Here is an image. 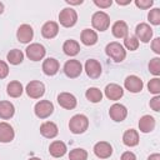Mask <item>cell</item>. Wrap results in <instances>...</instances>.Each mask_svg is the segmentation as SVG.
Wrapping results in <instances>:
<instances>
[{"instance_id": "7c38bea8", "label": "cell", "mask_w": 160, "mask_h": 160, "mask_svg": "<svg viewBox=\"0 0 160 160\" xmlns=\"http://www.w3.org/2000/svg\"><path fill=\"white\" fill-rule=\"evenodd\" d=\"M58 102H59V105L61 108L68 109V110H71V109H74L76 106V98L72 94L61 92L58 96Z\"/></svg>"}, {"instance_id": "ffe728a7", "label": "cell", "mask_w": 160, "mask_h": 160, "mask_svg": "<svg viewBox=\"0 0 160 160\" xmlns=\"http://www.w3.org/2000/svg\"><path fill=\"white\" fill-rule=\"evenodd\" d=\"M42 70L46 75H55L59 71V61L54 58H49L42 62Z\"/></svg>"}, {"instance_id": "8992f818", "label": "cell", "mask_w": 160, "mask_h": 160, "mask_svg": "<svg viewBox=\"0 0 160 160\" xmlns=\"http://www.w3.org/2000/svg\"><path fill=\"white\" fill-rule=\"evenodd\" d=\"M82 71V66H81V62L78 61V60H69L65 62L64 65V72L68 78H78Z\"/></svg>"}, {"instance_id": "ab89813d", "label": "cell", "mask_w": 160, "mask_h": 160, "mask_svg": "<svg viewBox=\"0 0 160 160\" xmlns=\"http://www.w3.org/2000/svg\"><path fill=\"white\" fill-rule=\"evenodd\" d=\"M151 48L156 54H160V38H155L151 42Z\"/></svg>"}, {"instance_id": "f6af8a7d", "label": "cell", "mask_w": 160, "mask_h": 160, "mask_svg": "<svg viewBox=\"0 0 160 160\" xmlns=\"http://www.w3.org/2000/svg\"><path fill=\"white\" fill-rule=\"evenodd\" d=\"M4 11V5H2V2H0V14Z\"/></svg>"}, {"instance_id": "30bf717a", "label": "cell", "mask_w": 160, "mask_h": 160, "mask_svg": "<svg viewBox=\"0 0 160 160\" xmlns=\"http://www.w3.org/2000/svg\"><path fill=\"white\" fill-rule=\"evenodd\" d=\"M94 152L100 159H108L112 154V148L106 141H99L94 146Z\"/></svg>"}, {"instance_id": "ac0fdd59", "label": "cell", "mask_w": 160, "mask_h": 160, "mask_svg": "<svg viewBox=\"0 0 160 160\" xmlns=\"http://www.w3.org/2000/svg\"><path fill=\"white\" fill-rule=\"evenodd\" d=\"M14 135V130L8 122H0V142H10Z\"/></svg>"}, {"instance_id": "f546056e", "label": "cell", "mask_w": 160, "mask_h": 160, "mask_svg": "<svg viewBox=\"0 0 160 160\" xmlns=\"http://www.w3.org/2000/svg\"><path fill=\"white\" fill-rule=\"evenodd\" d=\"M85 96H86V99H88L89 101H91V102H99V101H101V99H102V92H101L98 88H90V89L86 90Z\"/></svg>"}, {"instance_id": "277c9868", "label": "cell", "mask_w": 160, "mask_h": 160, "mask_svg": "<svg viewBox=\"0 0 160 160\" xmlns=\"http://www.w3.org/2000/svg\"><path fill=\"white\" fill-rule=\"evenodd\" d=\"M91 22H92V26L96 29V30H100V31H105L109 25H110V18L106 12L104 11H98L92 15L91 18Z\"/></svg>"}, {"instance_id": "74e56055", "label": "cell", "mask_w": 160, "mask_h": 160, "mask_svg": "<svg viewBox=\"0 0 160 160\" xmlns=\"http://www.w3.org/2000/svg\"><path fill=\"white\" fill-rule=\"evenodd\" d=\"M8 74H9V66H8V64L0 60V79L6 78Z\"/></svg>"}, {"instance_id": "8fae6325", "label": "cell", "mask_w": 160, "mask_h": 160, "mask_svg": "<svg viewBox=\"0 0 160 160\" xmlns=\"http://www.w3.org/2000/svg\"><path fill=\"white\" fill-rule=\"evenodd\" d=\"M85 71L88 74V76H90L91 79H96L100 76L101 74V65L98 60L95 59H89L85 64Z\"/></svg>"}, {"instance_id": "d6a6232c", "label": "cell", "mask_w": 160, "mask_h": 160, "mask_svg": "<svg viewBox=\"0 0 160 160\" xmlns=\"http://www.w3.org/2000/svg\"><path fill=\"white\" fill-rule=\"evenodd\" d=\"M149 70H150L151 74H154L156 76L160 74V59L159 58H154V59L150 60V62H149Z\"/></svg>"}, {"instance_id": "2e32d148", "label": "cell", "mask_w": 160, "mask_h": 160, "mask_svg": "<svg viewBox=\"0 0 160 160\" xmlns=\"http://www.w3.org/2000/svg\"><path fill=\"white\" fill-rule=\"evenodd\" d=\"M105 95L110 100H119L124 95V90L118 84H109L105 88Z\"/></svg>"}, {"instance_id": "5bb4252c", "label": "cell", "mask_w": 160, "mask_h": 160, "mask_svg": "<svg viewBox=\"0 0 160 160\" xmlns=\"http://www.w3.org/2000/svg\"><path fill=\"white\" fill-rule=\"evenodd\" d=\"M16 36H18V40L19 41H21V42H29L32 39V36H34V30L28 24L20 25L19 29H18Z\"/></svg>"}, {"instance_id": "836d02e7", "label": "cell", "mask_w": 160, "mask_h": 160, "mask_svg": "<svg viewBox=\"0 0 160 160\" xmlns=\"http://www.w3.org/2000/svg\"><path fill=\"white\" fill-rule=\"evenodd\" d=\"M148 19H149V21L151 22V24H154V25H159L160 24V9H152V10H150V12H149V15H148Z\"/></svg>"}, {"instance_id": "d590c367", "label": "cell", "mask_w": 160, "mask_h": 160, "mask_svg": "<svg viewBox=\"0 0 160 160\" xmlns=\"http://www.w3.org/2000/svg\"><path fill=\"white\" fill-rule=\"evenodd\" d=\"M152 4H154L152 0H136L135 1V5L140 9H149Z\"/></svg>"}, {"instance_id": "4316f807", "label": "cell", "mask_w": 160, "mask_h": 160, "mask_svg": "<svg viewBox=\"0 0 160 160\" xmlns=\"http://www.w3.org/2000/svg\"><path fill=\"white\" fill-rule=\"evenodd\" d=\"M62 50H64V52L66 55L74 56V55H76L79 52L80 46H79V44L75 40H66L64 42V45H62Z\"/></svg>"}, {"instance_id": "b9f144b4", "label": "cell", "mask_w": 160, "mask_h": 160, "mask_svg": "<svg viewBox=\"0 0 160 160\" xmlns=\"http://www.w3.org/2000/svg\"><path fill=\"white\" fill-rule=\"evenodd\" d=\"M66 2L68 4H70V5H79V4H82V0H66Z\"/></svg>"}, {"instance_id": "603a6c76", "label": "cell", "mask_w": 160, "mask_h": 160, "mask_svg": "<svg viewBox=\"0 0 160 160\" xmlns=\"http://www.w3.org/2000/svg\"><path fill=\"white\" fill-rule=\"evenodd\" d=\"M128 31H129V29H128V25H126V22H124V21H116L114 25H112V35L115 36V38H118V39H125L126 36H128Z\"/></svg>"}, {"instance_id": "9c48e42d", "label": "cell", "mask_w": 160, "mask_h": 160, "mask_svg": "<svg viewBox=\"0 0 160 160\" xmlns=\"http://www.w3.org/2000/svg\"><path fill=\"white\" fill-rule=\"evenodd\" d=\"M135 34H136L135 38H136L138 40H141L142 42H149L150 39H151V36H152V29H151L148 24L141 22V24H139V25L136 26Z\"/></svg>"}, {"instance_id": "f1b7e54d", "label": "cell", "mask_w": 160, "mask_h": 160, "mask_svg": "<svg viewBox=\"0 0 160 160\" xmlns=\"http://www.w3.org/2000/svg\"><path fill=\"white\" fill-rule=\"evenodd\" d=\"M8 94L11 98H19L22 94V85L19 81H11L8 85Z\"/></svg>"}, {"instance_id": "ba28073f", "label": "cell", "mask_w": 160, "mask_h": 160, "mask_svg": "<svg viewBox=\"0 0 160 160\" xmlns=\"http://www.w3.org/2000/svg\"><path fill=\"white\" fill-rule=\"evenodd\" d=\"M44 92H45V86L41 81L34 80V81H30L26 86V94L32 99L41 98L44 95Z\"/></svg>"}, {"instance_id": "ee69618b", "label": "cell", "mask_w": 160, "mask_h": 160, "mask_svg": "<svg viewBox=\"0 0 160 160\" xmlns=\"http://www.w3.org/2000/svg\"><path fill=\"white\" fill-rule=\"evenodd\" d=\"M116 2H118L119 5H128V4L130 2V1H129V0H128V1H120V0H118Z\"/></svg>"}, {"instance_id": "cb8c5ba5", "label": "cell", "mask_w": 160, "mask_h": 160, "mask_svg": "<svg viewBox=\"0 0 160 160\" xmlns=\"http://www.w3.org/2000/svg\"><path fill=\"white\" fill-rule=\"evenodd\" d=\"M15 112V108L10 101H0V118L10 119Z\"/></svg>"}, {"instance_id": "e575fe53", "label": "cell", "mask_w": 160, "mask_h": 160, "mask_svg": "<svg viewBox=\"0 0 160 160\" xmlns=\"http://www.w3.org/2000/svg\"><path fill=\"white\" fill-rule=\"evenodd\" d=\"M148 89H149L150 92L158 95V94L160 92V80H159L158 78L151 79V80L149 81V84H148Z\"/></svg>"}, {"instance_id": "8d00e7d4", "label": "cell", "mask_w": 160, "mask_h": 160, "mask_svg": "<svg viewBox=\"0 0 160 160\" xmlns=\"http://www.w3.org/2000/svg\"><path fill=\"white\" fill-rule=\"evenodd\" d=\"M150 108L154 110V111H159L160 110V96H154L151 100H150Z\"/></svg>"}, {"instance_id": "e0dca14e", "label": "cell", "mask_w": 160, "mask_h": 160, "mask_svg": "<svg viewBox=\"0 0 160 160\" xmlns=\"http://www.w3.org/2000/svg\"><path fill=\"white\" fill-rule=\"evenodd\" d=\"M58 32H59V26H58V24L54 22V21H48V22H45V24L42 25V28H41V34H42V36L46 38V39H52V38H55V36L58 35Z\"/></svg>"}, {"instance_id": "d4e9b609", "label": "cell", "mask_w": 160, "mask_h": 160, "mask_svg": "<svg viewBox=\"0 0 160 160\" xmlns=\"http://www.w3.org/2000/svg\"><path fill=\"white\" fill-rule=\"evenodd\" d=\"M81 41H82V44H85L88 46L94 45L98 41V34L91 29H85L81 32Z\"/></svg>"}, {"instance_id": "6da1fadb", "label": "cell", "mask_w": 160, "mask_h": 160, "mask_svg": "<svg viewBox=\"0 0 160 160\" xmlns=\"http://www.w3.org/2000/svg\"><path fill=\"white\" fill-rule=\"evenodd\" d=\"M88 126H89V120L82 114L74 115L69 122V129L74 134H82L88 129Z\"/></svg>"}, {"instance_id": "1f68e13d", "label": "cell", "mask_w": 160, "mask_h": 160, "mask_svg": "<svg viewBox=\"0 0 160 160\" xmlns=\"http://www.w3.org/2000/svg\"><path fill=\"white\" fill-rule=\"evenodd\" d=\"M124 44H125V46H126L128 50H136L138 46H139V40L135 36L130 35V36H126L125 38Z\"/></svg>"}, {"instance_id": "7bdbcfd3", "label": "cell", "mask_w": 160, "mask_h": 160, "mask_svg": "<svg viewBox=\"0 0 160 160\" xmlns=\"http://www.w3.org/2000/svg\"><path fill=\"white\" fill-rule=\"evenodd\" d=\"M148 160H160V155L159 154H152V155L149 156Z\"/></svg>"}, {"instance_id": "d6986e66", "label": "cell", "mask_w": 160, "mask_h": 160, "mask_svg": "<svg viewBox=\"0 0 160 160\" xmlns=\"http://www.w3.org/2000/svg\"><path fill=\"white\" fill-rule=\"evenodd\" d=\"M40 132L42 136L48 139H52L58 135V126L51 121H46L40 126Z\"/></svg>"}, {"instance_id": "7a4b0ae2", "label": "cell", "mask_w": 160, "mask_h": 160, "mask_svg": "<svg viewBox=\"0 0 160 160\" xmlns=\"http://www.w3.org/2000/svg\"><path fill=\"white\" fill-rule=\"evenodd\" d=\"M105 51H106L108 56H110L116 62L122 61L125 59V56H126V51H125L124 46L121 44L116 42V41H112V42L108 44L106 48H105Z\"/></svg>"}, {"instance_id": "3957f363", "label": "cell", "mask_w": 160, "mask_h": 160, "mask_svg": "<svg viewBox=\"0 0 160 160\" xmlns=\"http://www.w3.org/2000/svg\"><path fill=\"white\" fill-rule=\"evenodd\" d=\"M59 20H60V24L65 28H71L75 25L76 20H78V14L74 9L71 8H65L60 11L59 14Z\"/></svg>"}, {"instance_id": "7402d4cb", "label": "cell", "mask_w": 160, "mask_h": 160, "mask_svg": "<svg viewBox=\"0 0 160 160\" xmlns=\"http://www.w3.org/2000/svg\"><path fill=\"white\" fill-rule=\"evenodd\" d=\"M122 141L126 146H136L139 144V134L134 129H129L122 135Z\"/></svg>"}, {"instance_id": "bcb514c9", "label": "cell", "mask_w": 160, "mask_h": 160, "mask_svg": "<svg viewBox=\"0 0 160 160\" xmlns=\"http://www.w3.org/2000/svg\"><path fill=\"white\" fill-rule=\"evenodd\" d=\"M29 160H40V159H39V158H30Z\"/></svg>"}, {"instance_id": "5b68a950", "label": "cell", "mask_w": 160, "mask_h": 160, "mask_svg": "<svg viewBox=\"0 0 160 160\" xmlns=\"http://www.w3.org/2000/svg\"><path fill=\"white\" fill-rule=\"evenodd\" d=\"M45 48L41 45V44H38V42H34V44H30L28 48H26V56L32 60V61H39L41 60L44 56H45Z\"/></svg>"}, {"instance_id": "60d3db41", "label": "cell", "mask_w": 160, "mask_h": 160, "mask_svg": "<svg viewBox=\"0 0 160 160\" xmlns=\"http://www.w3.org/2000/svg\"><path fill=\"white\" fill-rule=\"evenodd\" d=\"M121 160H136V156L131 151H126L121 155Z\"/></svg>"}, {"instance_id": "4fadbf2b", "label": "cell", "mask_w": 160, "mask_h": 160, "mask_svg": "<svg viewBox=\"0 0 160 160\" xmlns=\"http://www.w3.org/2000/svg\"><path fill=\"white\" fill-rule=\"evenodd\" d=\"M109 115L114 121H122L128 115V110L121 104H114L109 110Z\"/></svg>"}, {"instance_id": "52a82bcc", "label": "cell", "mask_w": 160, "mask_h": 160, "mask_svg": "<svg viewBox=\"0 0 160 160\" xmlns=\"http://www.w3.org/2000/svg\"><path fill=\"white\" fill-rule=\"evenodd\" d=\"M54 111V105L49 100H41L35 105V114L40 119H45L50 116Z\"/></svg>"}, {"instance_id": "44dd1931", "label": "cell", "mask_w": 160, "mask_h": 160, "mask_svg": "<svg viewBox=\"0 0 160 160\" xmlns=\"http://www.w3.org/2000/svg\"><path fill=\"white\" fill-rule=\"evenodd\" d=\"M155 128V119L150 115H144L139 120V129L142 132H150Z\"/></svg>"}, {"instance_id": "484cf974", "label": "cell", "mask_w": 160, "mask_h": 160, "mask_svg": "<svg viewBox=\"0 0 160 160\" xmlns=\"http://www.w3.org/2000/svg\"><path fill=\"white\" fill-rule=\"evenodd\" d=\"M49 151H50V154L54 158H60V156L65 155V152H66V145L62 141H54V142H51V145L49 148Z\"/></svg>"}, {"instance_id": "4dcf8cb0", "label": "cell", "mask_w": 160, "mask_h": 160, "mask_svg": "<svg viewBox=\"0 0 160 160\" xmlns=\"http://www.w3.org/2000/svg\"><path fill=\"white\" fill-rule=\"evenodd\" d=\"M70 160H86L88 159V152L84 149H74L69 154Z\"/></svg>"}, {"instance_id": "f35d334b", "label": "cell", "mask_w": 160, "mask_h": 160, "mask_svg": "<svg viewBox=\"0 0 160 160\" xmlns=\"http://www.w3.org/2000/svg\"><path fill=\"white\" fill-rule=\"evenodd\" d=\"M94 4L99 8H109L112 4V1L111 0H94Z\"/></svg>"}, {"instance_id": "83f0119b", "label": "cell", "mask_w": 160, "mask_h": 160, "mask_svg": "<svg viewBox=\"0 0 160 160\" xmlns=\"http://www.w3.org/2000/svg\"><path fill=\"white\" fill-rule=\"evenodd\" d=\"M22 59H24V54H22L21 50H19V49H12V50H10V51L8 52V60H9V62L12 64V65L20 64V62L22 61Z\"/></svg>"}, {"instance_id": "9a60e30c", "label": "cell", "mask_w": 160, "mask_h": 160, "mask_svg": "<svg viewBox=\"0 0 160 160\" xmlns=\"http://www.w3.org/2000/svg\"><path fill=\"white\" fill-rule=\"evenodd\" d=\"M125 88L130 91V92H139L141 91L142 89V81L140 78L135 76V75H130L125 79V82H124Z\"/></svg>"}]
</instances>
